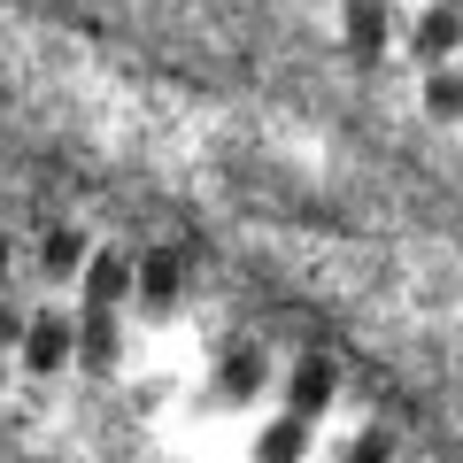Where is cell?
<instances>
[{
  "mask_svg": "<svg viewBox=\"0 0 463 463\" xmlns=\"http://www.w3.org/2000/svg\"><path fill=\"white\" fill-rule=\"evenodd\" d=\"M178 255H147V263H139V301H147V309H170V301H178Z\"/></svg>",
  "mask_w": 463,
  "mask_h": 463,
  "instance_id": "8992f818",
  "label": "cell"
},
{
  "mask_svg": "<svg viewBox=\"0 0 463 463\" xmlns=\"http://www.w3.org/2000/svg\"><path fill=\"white\" fill-rule=\"evenodd\" d=\"M347 463H386V432H355L347 440Z\"/></svg>",
  "mask_w": 463,
  "mask_h": 463,
  "instance_id": "9c48e42d",
  "label": "cell"
},
{
  "mask_svg": "<svg viewBox=\"0 0 463 463\" xmlns=\"http://www.w3.org/2000/svg\"><path fill=\"white\" fill-rule=\"evenodd\" d=\"M0 270H8V232H0Z\"/></svg>",
  "mask_w": 463,
  "mask_h": 463,
  "instance_id": "8fae6325",
  "label": "cell"
},
{
  "mask_svg": "<svg viewBox=\"0 0 463 463\" xmlns=\"http://www.w3.org/2000/svg\"><path fill=\"white\" fill-rule=\"evenodd\" d=\"M132 286H139V270L124 263V255H93V263H85V309H116Z\"/></svg>",
  "mask_w": 463,
  "mask_h": 463,
  "instance_id": "7a4b0ae2",
  "label": "cell"
},
{
  "mask_svg": "<svg viewBox=\"0 0 463 463\" xmlns=\"http://www.w3.org/2000/svg\"><path fill=\"white\" fill-rule=\"evenodd\" d=\"M216 386H224V394H255V386H263V355H255V347H224Z\"/></svg>",
  "mask_w": 463,
  "mask_h": 463,
  "instance_id": "52a82bcc",
  "label": "cell"
},
{
  "mask_svg": "<svg viewBox=\"0 0 463 463\" xmlns=\"http://www.w3.org/2000/svg\"><path fill=\"white\" fill-rule=\"evenodd\" d=\"M39 270H47V279L85 270V240H78V232H47V240H39Z\"/></svg>",
  "mask_w": 463,
  "mask_h": 463,
  "instance_id": "ba28073f",
  "label": "cell"
},
{
  "mask_svg": "<svg viewBox=\"0 0 463 463\" xmlns=\"http://www.w3.org/2000/svg\"><path fill=\"white\" fill-rule=\"evenodd\" d=\"M24 332H32V317H24V309H8V301H0V347H24Z\"/></svg>",
  "mask_w": 463,
  "mask_h": 463,
  "instance_id": "30bf717a",
  "label": "cell"
},
{
  "mask_svg": "<svg viewBox=\"0 0 463 463\" xmlns=\"http://www.w3.org/2000/svg\"><path fill=\"white\" fill-rule=\"evenodd\" d=\"M70 355H78V325H70V317H32V332H24V364H32V371H62Z\"/></svg>",
  "mask_w": 463,
  "mask_h": 463,
  "instance_id": "6da1fadb",
  "label": "cell"
},
{
  "mask_svg": "<svg viewBox=\"0 0 463 463\" xmlns=\"http://www.w3.org/2000/svg\"><path fill=\"white\" fill-rule=\"evenodd\" d=\"M301 448H309V417H294V410L255 432V463H301Z\"/></svg>",
  "mask_w": 463,
  "mask_h": 463,
  "instance_id": "277c9868",
  "label": "cell"
},
{
  "mask_svg": "<svg viewBox=\"0 0 463 463\" xmlns=\"http://www.w3.org/2000/svg\"><path fill=\"white\" fill-rule=\"evenodd\" d=\"M332 386H340L332 364H294V379H286V410H294V417H325Z\"/></svg>",
  "mask_w": 463,
  "mask_h": 463,
  "instance_id": "3957f363",
  "label": "cell"
},
{
  "mask_svg": "<svg viewBox=\"0 0 463 463\" xmlns=\"http://www.w3.org/2000/svg\"><path fill=\"white\" fill-rule=\"evenodd\" d=\"M78 355L93 371H109V355H116V309H85L78 317Z\"/></svg>",
  "mask_w": 463,
  "mask_h": 463,
  "instance_id": "5b68a950",
  "label": "cell"
}]
</instances>
